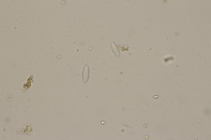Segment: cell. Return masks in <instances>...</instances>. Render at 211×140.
Returning <instances> with one entry per match:
<instances>
[{"mask_svg": "<svg viewBox=\"0 0 211 140\" xmlns=\"http://www.w3.org/2000/svg\"><path fill=\"white\" fill-rule=\"evenodd\" d=\"M89 75H90V68L88 65H85L83 69V74H82V79H83V82L86 83L89 80Z\"/></svg>", "mask_w": 211, "mask_h": 140, "instance_id": "obj_1", "label": "cell"}, {"mask_svg": "<svg viewBox=\"0 0 211 140\" xmlns=\"http://www.w3.org/2000/svg\"><path fill=\"white\" fill-rule=\"evenodd\" d=\"M110 46L112 48V51H113L114 54L116 57H120L121 56V53H120V49L118 48V46H116V44L115 42H110Z\"/></svg>", "mask_w": 211, "mask_h": 140, "instance_id": "obj_2", "label": "cell"}]
</instances>
